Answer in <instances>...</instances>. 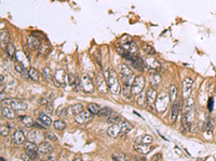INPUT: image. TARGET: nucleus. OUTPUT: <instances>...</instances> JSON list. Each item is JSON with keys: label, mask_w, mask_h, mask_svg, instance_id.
<instances>
[{"label": "nucleus", "mask_w": 216, "mask_h": 161, "mask_svg": "<svg viewBox=\"0 0 216 161\" xmlns=\"http://www.w3.org/2000/svg\"><path fill=\"white\" fill-rule=\"evenodd\" d=\"M119 73H120V76H121L123 85L131 86L135 78L134 74H133V71H132L127 65H121L119 68Z\"/></svg>", "instance_id": "obj_1"}, {"label": "nucleus", "mask_w": 216, "mask_h": 161, "mask_svg": "<svg viewBox=\"0 0 216 161\" xmlns=\"http://www.w3.org/2000/svg\"><path fill=\"white\" fill-rule=\"evenodd\" d=\"M107 85H108V87H109L110 93H111L114 96H117L118 93L121 91L117 73H116L114 70H110L109 77H108V80H107Z\"/></svg>", "instance_id": "obj_2"}, {"label": "nucleus", "mask_w": 216, "mask_h": 161, "mask_svg": "<svg viewBox=\"0 0 216 161\" xmlns=\"http://www.w3.org/2000/svg\"><path fill=\"white\" fill-rule=\"evenodd\" d=\"M169 100H170L169 93H167L165 91L160 93L159 96L157 97L156 101H155V105H156L157 111H158V112H164L168 106Z\"/></svg>", "instance_id": "obj_3"}, {"label": "nucleus", "mask_w": 216, "mask_h": 161, "mask_svg": "<svg viewBox=\"0 0 216 161\" xmlns=\"http://www.w3.org/2000/svg\"><path fill=\"white\" fill-rule=\"evenodd\" d=\"M145 84H146V80H145V77L143 75H137L135 76L134 80L131 85V91L132 95H139L142 93L143 89L145 88Z\"/></svg>", "instance_id": "obj_4"}, {"label": "nucleus", "mask_w": 216, "mask_h": 161, "mask_svg": "<svg viewBox=\"0 0 216 161\" xmlns=\"http://www.w3.org/2000/svg\"><path fill=\"white\" fill-rule=\"evenodd\" d=\"M80 83H81L82 90L85 93H92L94 90V85H93L92 80L89 77L88 74H82L80 77Z\"/></svg>", "instance_id": "obj_5"}, {"label": "nucleus", "mask_w": 216, "mask_h": 161, "mask_svg": "<svg viewBox=\"0 0 216 161\" xmlns=\"http://www.w3.org/2000/svg\"><path fill=\"white\" fill-rule=\"evenodd\" d=\"M53 82H54V85L57 86V87H60V86L62 85H66V72H65V70H63V69H58V70H56V72H55L54 74V77H53Z\"/></svg>", "instance_id": "obj_6"}, {"label": "nucleus", "mask_w": 216, "mask_h": 161, "mask_svg": "<svg viewBox=\"0 0 216 161\" xmlns=\"http://www.w3.org/2000/svg\"><path fill=\"white\" fill-rule=\"evenodd\" d=\"M92 113L90 112L89 110H83L81 113H79L78 115H76V117H75V120L80 125H83V124H87L88 122L92 119Z\"/></svg>", "instance_id": "obj_7"}, {"label": "nucleus", "mask_w": 216, "mask_h": 161, "mask_svg": "<svg viewBox=\"0 0 216 161\" xmlns=\"http://www.w3.org/2000/svg\"><path fill=\"white\" fill-rule=\"evenodd\" d=\"M192 85H194V80L191 78L189 77L184 78V80H183V98L184 99L189 98V96L191 93Z\"/></svg>", "instance_id": "obj_8"}, {"label": "nucleus", "mask_w": 216, "mask_h": 161, "mask_svg": "<svg viewBox=\"0 0 216 161\" xmlns=\"http://www.w3.org/2000/svg\"><path fill=\"white\" fill-rule=\"evenodd\" d=\"M96 82H97V89L99 93H107V84L105 82H107L106 78H104V74H97L96 76Z\"/></svg>", "instance_id": "obj_9"}, {"label": "nucleus", "mask_w": 216, "mask_h": 161, "mask_svg": "<svg viewBox=\"0 0 216 161\" xmlns=\"http://www.w3.org/2000/svg\"><path fill=\"white\" fill-rule=\"evenodd\" d=\"M179 111H181V103L173 102L172 105V110H171V122H175L179 115Z\"/></svg>", "instance_id": "obj_10"}, {"label": "nucleus", "mask_w": 216, "mask_h": 161, "mask_svg": "<svg viewBox=\"0 0 216 161\" xmlns=\"http://www.w3.org/2000/svg\"><path fill=\"white\" fill-rule=\"evenodd\" d=\"M107 134L110 137H117L119 134H121V129H120V125L118 124H112V126H110L107 129Z\"/></svg>", "instance_id": "obj_11"}, {"label": "nucleus", "mask_w": 216, "mask_h": 161, "mask_svg": "<svg viewBox=\"0 0 216 161\" xmlns=\"http://www.w3.org/2000/svg\"><path fill=\"white\" fill-rule=\"evenodd\" d=\"M38 151H39L40 154H51L53 150V147L52 145L48 143V142H41L40 145L38 146Z\"/></svg>", "instance_id": "obj_12"}, {"label": "nucleus", "mask_w": 216, "mask_h": 161, "mask_svg": "<svg viewBox=\"0 0 216 161\" xmlns=\"http://www.w3.org/2000/svg\"><path fill=\"white\" fill-rule=\"evenodd\" d=\"M10 106L12 107L14 111H24L27 109V104L24 101L21 100H13L10 102Z\"/></svg>", "instance_id": "obj_13"}, {"label": "nucleus", "mask_w": 216, "mask_h": 161, "mask_svg": "<svg viewBox=\"0 0 216 161\" xmlns=\"http://www.w3.org/2000/svg\"><path fill=\"white\" fill-rule=\"evenodd\" d=\"M27 45L30 49L35 51V49H38L40 46V42L39 39L34 36H30V37H27Z\"/></svg>", "instance_id": "obj_14"}, {"label": "nucleus", "mask_w": 216, "mask_h": 161, "mask_svg": "<svg viewBox=\"0 0 216 161\" xmlns=\"http://www.w3.org/2000/svg\"><path fill=\"white\" fill-rule=\"evenodd\" d=\"M149 84H150V86H151L152 88H158L160 86V84H161V76L159 75L158 73H154L150 75V77H149Z\"/></svg>", "instance_id": "obj_15"}, {"label": "nucleus", "mask_w": 216, "mask_h": 161, "mask_svg": "<svg viewBox=\"0 0 216 161\" xmlns=\"http://www.w3.org/2000/svg\"><path fill=\"white\" fill-rule=\"evenodd\" d=\"M157 99V93H156V89L155 88H150L148 90L146 91V102L148 103L149 105L155 103Z\"/></svg>", "instance_id": "obj_16"}, {"label": "nucleus", "mask_w": 216, "mask_h": 161, "mask_svg": "<svg viewBox=\"0 0 216 161\" xmlns=\"http://www.w3.org/2000/svg\"><path fill=\"white\" fill-rule=\"evenodd\" d=\"M134 149L136 151H138L139 154H143V155H147L149 151L151 150V147L149 146V144H136L134 145Z\"/></svg>", "instance_id": "obj_17"}, {"label": "nucleus", "mask_w": 216, "mask_h": 161, "mask_svg": "<svg viewBox=\"0 0 216 161\" xmlns=\"http://www.w3.org/2000/svg\"><path fill=\"white\" fill-rule=\"evenodd\" d=\"M121 45L123 46V49H125V51L133 54V55H136V54L138 53V46H137L136 43H134V42H131V43H127V44H121Z\"/></svg>", "instance_id": "obj_18"}, {"label": "nucleus", "mask_w": 216, "mask_h": 161, "mask_svg": "<svg viewBox=\"0 0 216 161\" xmlns=\"http://www.w3.org/2000/svg\"><path fill=\"white\" fill-rule=\"evenodd\" d=\"M13 141L15 142V144H22V143H24L25 135L23 133V131H21V130L15 131L14 134H13Z\"/></svg>", "instance_id": "obj_19"}, {"label": "nucleus", "mask_w": 216, "mask_h": 161, "mask_svg": "<svg viewBox=\"0 0 216 161\" xmlns=\"http://www.w3.org/2000/svg\"><path fill=\"white\" fill-rule=\"evenodd\" d=\"M28 137H29V141L32 142H39L40 140L42 139L43 135H41V133H40L38 130H32V131L29 132V134H28Z\"/></svg>", "instance_id": "obj_20"}, {"label": "nucleus", "mask_w": 216, "mask_h": 161, "mask_svg": "<svg viewBox=\"0 0 216 161\" xmlns=\"http://www.w3.org/2000/svg\"><path fill=\"white\" fill-rule=\"evenodd\" d=\"M38 119L42 122L45 126H48V127L52 125V119H51V117H50L48 114H45V113H40L39 116H38Z\"/></svg>", "instance_id": "obj_21"}, {"label": "nucleus", "mask_w": 216, "mask_h": 161, "mask_svg": "<svg viewBox=\"0 0 216 161\" xmlns=\"http://www.w3.org/2000/svg\"><path fill=\"white\" fill-rule=\"evenodd\" d=\"M9 41H10L9 32H8V30L2 29L0 31V42H1V46L3 47L5 44H9Z\"/></svg>", "instance_id": "obj_22"}, {"label": "nucleus", "mask_w": 216, "mask_h": 161, "mask_svg": "<svg viewBox=\"0 0 216 161\" xmlns=\"http://www.w3.org/2000/svg\"><path fill=\"white\" fill-rule=\"evenodd\" d=\"M1 114L2 116H5L8 119H11V118L14 117V112H13L12 107H7V106H1Z\"/></svg>", "instance_id": "obj_23"}, {"label": "nucleus", "mask_w": 216, "mask_h": 161, "mask_svg": "<svg viewBox=\"0 0 216 161\" xmlns=\"http://www.w3.org/2000/svg\"><path fill=\"white\" fill-rule=\"evenodd\" d=\"M28 76H29L30 80H35V82H38V80H40V78H41L40 73L35 68H30L29 70H28Z\"/></svg>", "instance_id": "obj_24"}, {"label": "nucleus", "mask_w": 216, "mask_h": 161, "mask_svg": "<svg viewBox=\"0 0 216 161\" xmlns=\"http://www.w3.org/2000/svg\"><path fill=\"white\" fill-rule=\"evenodd\" d=\"M121 93H122V97L124 99H127V100H131V95H132V91H131V86H128V85H123L121 87Z\"/></svg>", "instance_id": "obj_25"}, {"label": "nucleus", "mask_w": 216, "mask_h": 161, "mask_svg": "<svg viewBox=\"0 0 216 161\" xmlns=\"http://www.w3.org/2000/svg\"><path fill=\"white\" fill-rule=\"evenodd\" d=\"M169 97L171 102H175L177 97V87L175 85H171L169 88Z\"/></svg>", "instance_id": "obj_26"}, {"label": "nucleus", "mask_w": 216, "mask_h": 161, "mask_svg": "<svg viewBox=\"0 0 216 161\" xmlns=\"http://www.w3.org/2000/svg\"><path fill=\"white\" fill-rule=\"evenodd\" d=\"M119 125H120V129H121V133H128V132H130L133 129V126H132V124L129 122H121Z\"/></svg>", "instance_id": "obj_27"}, {"label": "nucleus", "mask_w": 216, "mask_h": 161, "mask_svg": "<svg viewBox=\"0 0 216 161\" xmlns=\"http://www.w3.org/2000/svg\"><path fill=\"white\" fill-rule=\"evenodd\" d=\"M20 120L25 127H34V124H35V122L29 116H20Z\"/></svg>", "instance_id": "obj_28"}, {"label": "nucleus", "mask_w": 216, "mask_h": 161, "mask_svg": "<svg viewBox=\"0 0 216 161\" xmlns=\"http://www.w3.org/2000/svg\"><path fill=\"white\" fill-rule=\"evenodd\" d=\"M5 52H7L8 56L11 57V58H13V57L16 56V55H15V54H16V49H15L14 44H12V43L7 44V49H5Z\"/></svg>", "instance_id": "obj_29"}, {"label": "nucleus", "mask_w": 216, "mask_h": 161, "mask_svg": "<svg viewBox=\"0 0 216 161\" xmlns=\"http://www.w3.org/2000/svg\"><path fill=\"white\" fill-rule=\"evenodd\" d=\"M146 66L150 67V68H159L160 64L154 57H148V58L146 59Z\"/></svg>", "instance_id": "obj_30"}, {"label": "nucleus", "mask_w": 216, "mask_h": 161, "mask_svg": "<svg viewBox=\"0 0 216 161\" xmlns=\"http://www.w3.org/2000/svg\"><path fill=\"white\" fill-rule=\"evenodd\" d=\"M111 114H112V110L110 107H103L98 112V115L101 117H109Z\"/></svg>", "instance_id": "obj_31"}, {"label": "nucleus", "mask_w": 216, "mask_h": 161, "mask_svg": "<svg viewBox=\"0 0 216 161\" xmlns=\"http://www.w3.org/2000/svg\"><path fill=\"white\" fill-rule=\"evenodd\" d=\"M15 70L18 71L23 77H29V76H28V71H26L25 66H23V65H16V66H15Z\"/></svg>", "instance_id": "obj_32"}, {"label": "nucleus", "mask_w": 216, "mask_h": 161, "mask_svg": "<svg viewBox=\"0 0 216 161\" xmlns=\"http://www.w3.org/2000/svg\"><path fill=\"white\" fill-rule=\"evenodd\" d=\"M43 78L47 83H51L53 82V76L51 74V71H50L49 68H45L43 69Z\"/></svg>", "instance_id": "obj_33"}, {"label": "nucleus", "mask_w": 216, "mask_h": 161, "mask_svg": "<svg viewBox=\"0 0 216 161\" xmlns=\"http://www.w3.org/2000/svg\"><path fill=\"white\" fill-rule=\"evenodd\" d=\"M83 110H85V106H83V104H81V103H77V104H75L71 106V112L74 115H78Z\"/></svg>", "instance_id": "obj_34"}, {"label": "nucleus", "mask_w": 216, "mask_h": 161, "mask_svg": "<svg viewBox=\"0 0 216 161\" xmlns=\"http://www.w3.org/2000/svg\"><path fill=\"white\" fill-rule=\"evenodd\" d=\"M152 142H154V137H151V135H149V134H145V135H143L142 137H141V140H139V143H142V144H151Z\"/></svg>", "instance_id": "obj_35"}, {"label": "nucleus", "mask_w": 216, "mask_h": 161, "mask_svg": "<svg viewBox=\"0 0 216 161\" xmlns=\"http://www.w3.org/2000/svg\"><path fill=\"white\" fill-rule=\"evenodd\" d=\"M88 110L92 113L93 115H95V114H98L101 107H99V105L96 104V103H90V104L88 105Z\"/></svg>", "instance_id": "obj_36"}, {"label": "nucleus", "mask_w": 216, "mask_h": 161, "mask_svg": "<svg viewBox=\"0 0 216 161\" xmlns=\"http://www.w3.org/2000/svg\"><path fill=\"white\" fill-rule=\"evenodd\" d=\"M53 127H54V129H56V130H63L66 128V122H63V120H61V119L55 120V122H53Z\"/></svg>", "instance_id": "obj_37"}, {"label": "nucleus", "mask_w": 216, "mask_h": 161, "mask_svg": "<svg viewBox=\"0 0 216 161\" xmlns=\"http://www.w3.org/2000/svg\"><path fill=\"white\" fill-rule=\"evenodd\" d=\"M24 148L26 149V150H37L38 147L36 146L35 142H26V143H24Z\"/></svg>", "instance_id": "obj_38"}, {"label": "nucleus", "mask_w": 216, "mask_h": 161, "mask_svg": "<svg viewBox=\"0 0 216 161\" xmlns=\"http://www.w3.org/2000/svg\"><path fill=\"white\" fill-rule=\"evenodd\" d=\"M143 49H144V51L146 52L148 55H150V56L156 54V49H154V46L149 45V44H144V45H143Z\"/></svg>", "instance_id": "obj_39"}, {"label": "nucleus", "mask_w": 216, "mask_h": 161, "mask_svg": "<svg viewBox=\"0 0 216 161\" xmlns=\"http://www.w3.org/2000/svg\"><path fill=\"white\" fill-rule=\"evenodd\" d=\"M26 154L28 155L30 160H36V159H38V157H39L38 151H36V150H27L26 151Z\"/></svg>", "instance_id": "obj_40"}, {"label": "nucleus", "mask_w": 216, "mask_h": 161, "mask_svg": "<svg viewBox=\"0 0 216 161\" xmlns=\"http://www.w3.org/2000/svg\"><path fill=\"white\" fill-rule=\"evenodd\" d=\"M45 137H47L48 140H50V141H53V142L58 141V137H56V134L52 133V132H47V133L45 134Z\"/></svg>", "instance_id": "obj_41"}, {"label": "nucleus", "mask_w": 216, "mask_h": 161, "mask_svg": "<svg viewBox=\"0 0 216 161\" xmlns=\"http://www.w3.org/2000/svg\"><path fill=\"white\" fill-rule=\"evenodd\" d=\"M38 49H39V55H45L49 52V46L45 45V44H40Z\"/></svg>", "instance_id": "obj_42"}, {"label": "nucleus", "mask_w": 216, "mask_h": 161, "mask_svg": "<svg viewBox=\"0 0 216 161\" xmlns=\"http://www.w3.org/2000/svg\"><path fill=\"white\" fill-rule=\"evenodd\" d=\"M120 119H121V117H120L119 115H114V116H109L108 122H109L110 124H118V122H120Z\"/></svg>", "instance_id": "obj_43"}, {"label": "nucleus", "mask_w": 216, "mask_h": 161, "mask_svg": "<svg viewBox=\"0 0 216 161\" xmlns=\"http://www.w3.org/2000/svg\"><path fill=\"white\" fill-rule=\"evenodd\" d=\"M132 41V38L130 37V36H128V34H125V36H122V38L120 39V43L121 44H127V43H131Z\"/></svg>", "instance_id": "obj_44"}, {"label": "nucleus", "mask_w": 216, "mask_h": 161, "mask_svg": "<svg viewBox=\"0 0 216 161\" xmlns=\"http://www.w3.org/2000/svg\"><path fill=\"white\" fill-rule=\"evenodd\" d=\"M67 76H68V83H69V85L72 87L75 82H76V80H77V76H75L74 74H71V73H69Z\"/></svg>", "instance_id": "obj_45"}, {"label": "nucleus", "mask_w": 216, "mask_h": 161, "mask_svg": "<svg viewBox=\"0 0 216 161\" xmlns=\"http://www.w3.org/2000/svg\"><path fill=\"white\" fill-rule=\"evenodd\" d=\"M208 109H209L210 112L214 110V99L213 97H210L209 100H208Z\"/></svg>", "instance_id": "obj_46"}, {"label": "nucleus", "mask_w": 216, "mask_h": 161, "mask_svg": "<svg viewBox=\"0 0 216 161\" xmlns=\"http://www.w3.org/2000/svg\"><path fill=\"white\" fill-rule=\"evenodd\" d=\"M0 133H1L2 137H7L9 134V128H7L5 126H1L0 127Z\"/></svg>", "instance_id": "obj_47"}, {"label": "nucleus", "mask_w": 216, "mask_h": 161, "mask_svg": "<svg viewBox=\"0 0 216 161\" xmlns=\"http://www.w3.org/2000/svg\"><path fill=\"white\" fill-rule=\"evenodd\" d=\"M32 36H34V37H36V38H38V39H45V34L43 33H41V32H38V31H32Z\"/></svg>", "instance_id": "obj_48"}, {"label": "nucleus", "mask_w": 216, "mask_h": 161, "mask_svg": "<svg viewBox=\"0 0 216 161\" xmlns=\"http://www.w3.org/2000/svg\"><path fill=\"white\" fill-rule=\"evenodd\" d=\"M112 158L115 159V160H125V157L123 156V155H112Z\"/></svg>", "instance_id": "obj_49"}, {"label": "nucleus", "mask_w": 216, "mask_h": 161, "mask_svg": "<svg viewBox=\"0 0 216 161\" xmlns=\"http://www.w3.org/2000/svg\"><path fill=\"white\" fill-rule=\"evenodd\" d=\"M39 103L41 105H48L49 104V99H47V98H41L39 101Z\"/></svg>", "instance_id": "obj_50"}, {"label": "nucleus", "mask_w": 216, "mask_h": 161, "mask_svg": "<svg viewBox=\"0 0 216 161\" xmlns=\"http://www.w3.org/2000/svg\"><path fill=\"white\" fill-rule=\"evenodd\" d=\"M42 122H41V124H40V122H35V124H34V127L35 128H40V129H43V128H45L47 127V126H42Z\"/></svg>", "instance_id": "obj_51"}, {"label": "nucleus", "mask_w": 216, "mask_h": 161, "mask_svg": "<svg viewBox=\"0 0 216 161\" xmlns=\"http://www.w3.org/2000/svg\"><path fill=\"white\" fill-rule=\"evenodd\" d=\"M21 159H23V160H25V161L30 160L29 157H28V155H27V154H22V155H21Z\"/></svg>", "instance_id": "obj_52"}, {"label": "nucleus", "mask_w": 216, "mask_h": 161, "mask_svg": "<svg viewBox=\"0 0 216 161\" xmlns=\"http://www.w3.org/2000/svg\"><path fill=\"white\" fill-rule=\"evenodd\" d=\"M158 158L161 159V158H162V155H161V154H157L156 156H154L151 159H152V160H156V159H158Z\"/></svg>", "instance_id": "obj_53"}, {"label": "nucleus", "mask_w": 216, "mask_h": 161, "mask_svg": "<svg viewBox=\"0 0 216 161\" xmlns=\"http://www.w3.org/2000/svg\"><path fill=\"white\" fill-rule=\"evenodd\" d=\"M0 82H1V85H3V83H5V76H3V74L0 75Z\"/></svg>", "instance_id": "obj_54"}]
</instances>
